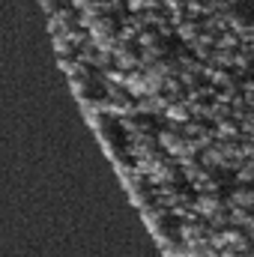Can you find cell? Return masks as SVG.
I'll list each match as a JSON object with an SVG mask.
<instances>
[{
    "label": "cell",
    "mask_w": 254,
    "mask_h": 257,
    "mask_svg": "<svg viewBox=\"0 0 254 257\" xmlns=\"http://www.w3.org/2000/svg\"><path fill=\"white\" fill-rule=\"evenodd\" d=\"M114 66H117L120 72H135V69L141 66V60H138V57H135V54L129 51L123 42H120V45L114 48Z\"/></svg>",
    "instance_id": "obj_2"
},
{
    "label": "cell",
    "mask_w": 254,
    "mask_h": 257,
    "mask_svg": "<svg viewBox=\"0 0 254 257\" xmlns=\"http://www.w3.org/2000/svg\"><path fill=\"white\" fill-rule=\"evenodd\" d=\"M54 48H57V54H69V51H72V45H69V39H66L63 33L54 36Z\"/></svg>",
    "instance_id": "obj_12"
},
{
    "label": "cell",
    "mask_w": 254,
    "mask_h": 257,
    "mask_svg": "<svg viewBox=\"0 0 254 257\" xmlns=\"http://www.w3.org/2000/svg\"><path fill=\"white\" fill-rule=\"evenodd\" d=\"M180 36L186 42H194L197 39V24H180Z\"/></svg>",
    "instance_id": "obj_10"
},
{
    "label": "cell",
    "mask_w": 254,
    "mask_h": 257,
    "mask_svg": "<svg viewBox=\"0 0 254 257\" xmlns=\"http://www.w3.org/2000/svg\"><path fill=\"white\" fill-rule=\"evenodd\" d=\"M236 180H239V183H251L254 180V168H242V171L236 174Z\"/></svg>",
    "instance_id": "obj_13"
},
{
    "label": "cell",
    "mask_w": 254,
    "mask_h": 257,
    "mask_svg": "<svg viewBox=\"0 0 254 257\" xmlns=\"http://www.w3.org/2000/svg\"><path fill=\"white\" fill-rule=\"evenodd\" d=\"M147 177H150L153 183H171L177 174H174V168H168V165H156V168H153Z\"/></svg>",
    "instance_id": "obj_5"
},
{
    "label": "cell",
    "mask_w": 254,
    "mask_h": 257,
    "mask_svg": "<svg viewBox=\"0 0 254 257\" xmlns=\"http://www.w3.org/2000/svg\"><path fill=\"white\" fill-rule=\"evenodd\" d=\"M138 45H141V48H156V33H150V30H141V36H138Z\"/></svg>",
    "instance_id": "obj_9"
},
{
    "label": "cell",
    "mask_w": 254,
    "mask_h": 257,
    "mask_svg": "<svg viewBox=\"0 0 254 257\" xmlns=\"http://www.w3.org/2000/svg\"><path fill=\"white\" fill-rule=\"evenodd\" d=\"M227 206L230 209H254V192H233Z\"/></svg>",
    "instance_id": "obj_4"
},
{
    "label": "cell",
    "mask_w": 254,
    "mask_h": 257,
    "mask_svg": "<svg viewBox=\"0 0 254 257\" xmlns=\"http://www.w3.org/2000/svg\"><path fill=\"white\" fill-rule=\"evenodd\" d=\"M126 93L129 96H138V99H147L150 96V81H147V72H129L126 75Z\"/></svg>",
    "instance_id": "obj_1"
},
{
    "label": "cell",
    "mask_w": 254,
    "mask_h": 257,
    "mask_svg": "<svg viewBox=\"0 0 254 257\" xmlns=\"http://www.w3.org/2000/svg\"><path fill=\"white\" fill-rule=\"evenodd\" d=\"M186 9H189V15H200V12H206L197 0H189V3H186Z\"/></svg>",
    "instance_id": "obj_14"
},
{
    "label": "cell",
    "mask_w": 254,
    "mask_h": 257,
    "mask_svg": "<svg viewBox=\"0 0 254 257\" xmlns=\"http://www.w3.org/2000/svg\"><path fill=\"white\" fill-rule=\"evenodd\" d=\"M215 135H218V138H224V141H233V138H236V126H233V123H221Z\"/></svg>",
    "instance_id": "obj_11"
},
{
    "label": "cell",
    "mask_w": 254,
    "mask_h": 257,
    "mask_svg": "<svg viewBox=\"0 0 254 257\" xmlns=\"http://www.w3.org/2000/svg\"><path fill=\"white\" fill-rule=\"evenodd\" d=\"M159 3H165L168 9H180L183 6V0H159Z\"/></svg>",
    "instance_id": "obj_16"
},
{
    "label": "cell",
    "mask_w": 254,
    "mask_h": 257,
    "mask_svg": "<svg viewBox=\"0 0 254 257\" xmlns=\"http://www.w3.org/2000/svg\"><path fill=\"white\" fill-rule=\"evenodd\" d=\"M180 236H183V239H186L189 245H194V242H200V239H203L206 233H203V230H200L197 224H183V230H180Z\"/></svg>",
    "instance_id": "obj_7"
},
{
    "label": "cell",
    "mask_w": 254,
    "mask_h": 257,
    "mask_svg": "<svg viewBox=\"0 0 254 257\" xmlns=\"http://www.w3.org/2000/svg\"><path fill=\"white\" fill-rule=\"evenodd\" d=\"M90 3H93V0H72V6H75V9H81V12H84Z\"/></svg>",
    "instance_id": "obj_15"
},
{
    "label": "cell",
    "mask_w": 254,
    "mask_h": 257,
    "mask_svg": "<svg viewBox=\"0 0 254 257\" xmlns=\"http://www.w3.org/2000/svg\"><path fill=\"white\" fill-rule=\"evenodd\" d=\"M165 114H168V120H177V123H186V120H189V105H183V102H174V105H168V111H165Z\"/></svg>",
    "instance_id": "obj_6"
},
{
    "label": "cell",
    "mask_w": 254,
    "mask_h": 257,
    "mask_svg": "<svg viewBox=\"0 0 254 257\" xmlns=\"http://www.w3.org/2000/svg\"><path fill=\"white\" fill-rule=\"evenodd\" d=\"M194 209H197L200 215H209V218L218 215V212H224V209H221V200H218L215 194H200V197L194 200Z\"/></svg>",
    "instance_id": "obj_3"
},
{
    "label": "cell",
    "mask_w": 254,
    "mask_h": 257,
    "mask_svg": "<svg viewBox=\"0 0 254 257\" xmlns=\"http://www.w3.org/2000/svg\"><path fill=\"white\" fill-rule=\"evenodd\" d=\"M159 3L156 0H129V9L132 12H147V9H156Z\"/></svg>",
    "instance_id": "obj_8"
}]
</instances>
